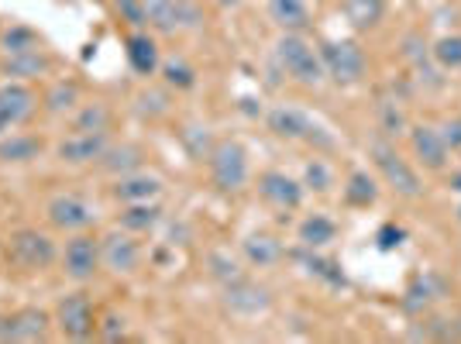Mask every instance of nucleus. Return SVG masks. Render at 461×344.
I'll return each instance as SVG.
<instances>
[{
    "label": "nucleus",
    "mask_w": 461,
    "mask_h": 344,
    "mask_svg": "<svg viewBox=\"0 0 461 344\" xmlns=\"http://www.w3.org/2000/svg\"><path fill=\"white\" fill-rule=\"evenodd\" d=\"M276 62L300 86H320L327 79L324 62H320V52L303 35H296V31H283L279 35V42H276Z\"/></svg>",
    "instance_id": "1"
},
{
    "label": "nucleus",
    "mask_w": 461,
    "mask_h": 344,
    "mask_svg": "<svg viewBox=\"0 0 461 344\" xmlns=\"http://www.w3.org/2000/svg\"><path fill=\"white\" fill-rule=\"evenodd\" d=\"M207 162H210V179L220 193H242L248 186L251 166H248V152L238 142H218Z\"/></svg>",
    "instance_id": "2"
},
{
    "label": "nucleus",
    "mask_w": 461,
    "mask_h": 344,
    "mask_svg": "<svg viewBox=\"0 0 461 344\" xmlns=\"http://www.w3.org/2000/svg\"><path fill=\"white\" fill-rule=\"evenodd\" d=\"M320 62L324 73L331 76L338 86H351L365 76V52L355 42H320Z\"/></svg>",
    "instance_id": "3"
},
{
    "label": "nucleus",
    "mask_w": 461,
    "mask_h": 344,
    "mask_svg": "<svg viewBox=\"0 0 461 344\" xmlns=\"http://www.w3.org/2000/svg\"><path fill=\"white\" fill-rule=\"evenodd\" d=\"M372 159H375V166H379V172H383V179H386V186H392L399 197H420L424 193V186H420V176H416V169H413L410 162L396 152L392 145H386V142H375L372 145Z\"/></svg>",
    "instance_id": "4"
},
{
    "label": "nucleus",
    "mask_w": 461,
    "mask_h": 344,
    "mask_svg": "<svg viewBox=\"0 0 461 344\" xmlns=\"http://www.w3.org/2000/svg\"><path fill=\"white\" fill-rule=\"evenodd\" d=\"M11 262L25 272H45L55 262V245L49 234H42L35 227H21L11 238Z\"/></svg>",
    "instance_id": "5"
},
{
    "label": "nucleus",
    "mask_w": 461,
    "mask_h": 344,
    "mask_svg": "<svg viewBox=\"0 0 461 344\" xmlns=\"http://www.w3.org/2000/svg\"><path fill=\"white\" fill-rule=\"evenodd\" d=\"M145 4V21L148 28L162 31V35H176L186 28H200V11L190 0H142Z\"/></svg>",
    "instance_id": "6"
},
{
    "label": "nucleus",
    "mask_w": 461,
    "mask_h": 344,
    "mask_svg": "<svg viewBox=\"0 0 461 344\" xmlns=\"http://www.w3.org/2000/svg\"><path fill=\"white\" fill-rule=\"evenodd\" d=\"M55 324H59V331H62L66 338H73V341L94 338V331H97V314H94L90 296L86 293L62 296L59 307H55Z\"/></svg>",
    "instance_id": "7"
},
{
    "label": "nucleus",
    "mask_w": 461,
    "mask_h": 344,
    "mask_svg": "<svg viewBox=\"0 0 461 344\" xmlns=\"http://www.w3.org/2000/svg\"><path fill=\"white\" fill-rule=\"evenodd\" d=\"M103 266V258H100V242L94 234H83V231H76L73 242H66V251H62V272L76 279V283H86V279H94Z\"/></svg>",
    "instance_id": "8"
},
{
    "label": "nucleus",
    "mask_w": 461,
    "mask_h": 344,
    "mask_svg": "<svg viewBox=\"0 0 461 344\" xmlns=\"http://www.w3.org/2000/svg\"><path fill=\"white\" fill-rule=\"evenodd\" d=\"M45 214H49L52 227H59V231H86L90 224L97 221L94 203L76 197V193H59V197H52Z\"/></svg>",
    "instance_id": "9"
},
{
    "label": "nucleus",
    "mask_w": 461,
    "mask_h": 344,
    "mask_svg": "<svg viewBox=\"0 0 461 344\" xmlns=\"http://www.w3.org/2000/svg\"><path fill=\"white\" fill-rule=\"evenodd\" d=\"M410 148H413V159L431 172L444 169L448 166V155H451L440 127H434V124H416V127H410Z\"/></svg>",
    "instance_id": "10"
},
{
    "label": "nucleus",
    "mask_w": 461,
    "mask_h": 344,
    "mask_svg": "<svg viewBox=\"0 0 461 344\" xmlns=\"http://www.w3.org/2000/svg\"><path fill=\"white\" fill-rule=\"evenodd\" d=\"M224 303L231 307V314H238V317H259V314H266L268 310V293L259 286V283H251V279H235V283H227L224 286Z\"/></svg>",
    "instance_id": "11"
},
{
    "label": "nucleus",
    "mask_w": 461,
    "mask_h": 344,
    "mask_svg": "<svg viewBox=\"0 0 461 344\" xmlns=\"http://www.w3.org/2000/svg\"><path fill=\"white\" fill-rule=\"evenodd\" d=\"M107 131H73L62 145H59V159L66 166H86V162H100L107 152Z\"/></svg>",
    "instance_id": "12"
},
{
    "label": "nucleus",
    "mask_w": 461,
    "mask_h": 344,
    "mask_svg": "<svg viewBox=\"0 0 461 344\" xmlns=\"http://www.w3.org/2000/svg\"><path fill=\"white\" fill-rule=\"evenodd\" d=\"M259 193H262L266 203L279 207V210H296L303 203V183H296L286 172L268 169L259 176Z\"/></svg>",
    "instance_id": "13"
},
{
    "label": "nucleus",
    "mask_w": 461,
    "mask_h": 344,
    "mask_svg": "<svg viewBox=\"0 0 461 344\" xmlns=\"http://www.w3.org/2000/svg\"><path fill=\"white\" fill-rule=\"evenodd\" d=\"M100 258H103V266L111 272L131 275V272H138V266H142V248L131 242V234L114 231V234H107L100 242Z\"/></svg>",
    "instance_id": "14"
},
{
    "label": "nucleus",
    "mask_w": 461,
    "mask_h": 344,
    "mask_svg": "<svg viewBox=\"0 0 461 344\" xmlns=\"http://www.w3.org/2000/svg\"><path fill=\"white\" fill-rule=\"evenodd\" d=\"M268 127H272L279 138H290V142H310L317 131H320V127L310 121V114H303V111H296V107H276V111H268Z\"/></svg>",
    "instance_id": "15"
},
{
    "label": "nucleus",
    "mask_w": 461,
    "mask_h": 344,
    "mask_svg": "<svg viewBox=\"0 0 461 344\" xmlns=\"http://www.w3.org/2000/svg\"><path fill=\"white\" fill-rule=\"evenodd\" d=\"M124 55H128V66L138 76H155L159 66H162V55H159V45L148 31H131L128 42H124Z\"/></svg>",
    "instance_id": "16"
},
{
    "label": "nucleus",
    "mask_w": 461,
    "mask_h": 344,
    "mask_svg": "<svg viewBox=\"0 0 461 344\" xmlns=\"http://www.w3.org/2000/svg\"><path fill=\"white\" fill-rule=\"evenodd\" d=\"M49 331V314L42 310H18L0 324V338L7 341H42Z\"/></svg>",
    "instance_id": "17"
},
{
    "label": "nucleus",
    "mask_w": 461,
    "mask_h": 344,
    "mask_svg": "<svg viewBox=\"0 0 461 344\" xmlns=\"http://www.w3.org/2000/svg\"><path fill=\"white\" fill-rule=\"evenodd\" d=\"M35 107H38V100L28 86H21V83H4L0 86V118L7 121V127L25 124L35 114Z\"/></svg>",
    "instance_id": "18"
},
{
    "label": "nucleus",
    "mask_w": 461,
    "mask_h": 344,
    "mask_svg": "<svg viewBox=\"0 0 461 344\" xmlns=\"http://www.w3.org/2000/svg\"><path fill=\"white\" fill-rule=\"evenodd\" d=\"M159 193H162V179L152 172H128L114 186V197L121 203H148V200H159Z\"/></svg>",
    "instance_id": "19"
},
{
    "label": "nucleus",
    "mask_w": 461,
    "mask_h": 344,
    "mask_svg": "<svg viewBox=\"0 0 461 344\" xmlns=\"http://www.w3.org/2000/svg\"><path fill=\"white\" fill-rule=\"evenodd\" d=\"M268 18L283 31L303 35L310 28V4L307 0H268Z\"/></svg>",
    "instance_id": "20"
},
{
    "label": "nucleus",
    "mask_w": 461,
    "mask_h": 344,
    "mask_svg": "<svg viewBox=\"0 0 461 344\" xmlns=\"http://www.w3.org/2000/svg\"><path fill=\"white\" fill-rule=\"evenodd\" d=\"M159 221H162V207L155 200H148V203H124L121 227L128 234H148Z\"/></svg>",
    "instance_id": "21"
},
{
    "label": "nucleus",
    "mask_w": 461,
    "mask_h": 344,
    "mask_svg": "<svg viewBox=\"0 0 461 344\" xmlns=\"http://www.w3.org/2000/svg\"><path fill=\"white\" fill-rule=\"evenodd\" d=\"M283 245L272 238V234H251L248 242H244V258L251 262V266H259V269H268V266H276V262H283Z\"/></svg>",
    "instance_id": "22"
},
{
    "label": "nucleus",
    "mask_w": 461,
    "mask_h": 344,
    "mask_svg": "<svg viewBox=\"0 0 461 344\" xmlns=\"http://www.w3.org/2000/svg\"><path fill=\"white\" fill-rule=\"evenodd\" d=\"M344 14H348L351 28L368 31L386 18V0H344Z\"/></svg>",
    "instance_id": "23"
},
{
    "label": "nucleus",
    "mask_w": 461,
    "mask_h": 344,
    "mask_svg": "<svg viewBox=\"0 0 461 344\" xmlns=\"http://www.w3.org/2000/svg\"><path fill=\"white\" fill-rule=\"evenodd\" d=\"M338 238V224L324 214H310L307 221L300 224V242L307 248H324Z\"/></svg>",
    "instance_id": "24"
},
{
    "label": "nucleus",
    "mask_w": 461,
    "mask_h": 344,
    "mask_svg": "<svg viewBox=\"0 0 461 344\" xmlns=\"http://www.w3.org/2000/svg\"><path fill=\"white\" fill-rule=\"evenodd\" d=\"M42 155V142L38 138H31V135H11V138H4L0 142V162H31V159H38Z\"/></svg>",
    "instance_id": "25"
},
{
    "label": "nucleus",
    "mask_w": 461,
    "mask_h": 344,
    "mask_svg": "<svg viewBox=\"0 0 461 344\" xmlns=\"http://www.w3.org/2000/svg\"><path fill=\"white\" fill-rule=\"evenodd\" d=\"M375 197H379V186H375V179H372L368 172H351V176H348L344 200H348L351 207H372Z\"/></svg>",
    "instance_id": "26"
},
{
    "label": "nucleus",
    "mask_w": 461,
    "mask_h": 344,
    "mask_svg": "<svg viewBox=\"0 0 461 344\" xmlns=\"http://www.w3.org/2000/svg\"><path fill=\"white\" fill-rule=\"evenodd\" d=\"M100 162H103V169L107 172H121V176H128V172H138V166H142V152L135 145L107 148Z\"/></svg>",
    "instance_id": "27"
},
{
    "label": "nucleus",
    "mask_w": 461,
    "mask_h": 344,
    "mask_svg": "<svg viewBox=\"0 0 461 344\" xmlns=\"http://www.w3.org/2000/svg\"><path fill=\"white\" fill-rule=\"evenodd\" d=\"M7 76H38V73H49V55H42L38 49L31 52H18L7 59Z\"/></svg>",
    "instance_id": "28"
},
{
    "label": "nucleus",
    "mask_w": 461,
    "mask_h": 344,
    "mask_svg": "<svg viewBox=\"0 0 461 344\" xmlns=\"http://www.w3.org/2000/svg\"><path fill=\"white\" fill-rule=\"evenodd\" d=\"M379 131L386 138H399L403 131H410V121H407V114H403V107L396 100H383L379 103Z\"/></svg>",
    "instance_id": "29"
},
{
    "label": "nucleus",
    "mask_w": 461,
    "mask_h": 344,
    "mask_svg": "<svg viewBox=\"0 0 461 344\" xmlns=\"http://www.w3.org/2000/svg\"><path fill=\"white\" fill-rule=\"evenodd\" d=\"M159 70H162V76H166V83L176 86V90H193L196 86V70L186 62V59H179V55L166 59Z\"/></svg>",
    "instance_id": "30"
},
{
    "label": "nucleus",
    "mask_w": 461,
    "mask_h": 344,
    "mask_svg": "<svg viewBox=\"0 0 461 344\" xmlns=\"http://www.w3.org/2000/svg\"><path fill=\"white\" fill-rule=\"evenodd\" d=\"M431 55H434V62L440 70H461V35H444V38H437Z\"/></svg>",
    "instance_id": "31"
},
{
    "label": "nucleus",
    "mask_w": 461,
    "mask_h": 344,
    "mask_svg": "<svg viewBox=\"0 0 461 344\" xmlns=\"http://www.w3.org/2000/svg\"><path fill=\"white\" fill-rule=\"evenodd\" d=\"M334 186V172L331 166L324 162V159H314V162H307V169H303V190H314V193H327Z\"/></svg>",
    "instance_id": "32"
},
{
    "label": "nucleus",
    "mask_w": 461,
    "mask_h": 344,
    "mask_svg": "<svg viewBox=\"0 0 461 344\" xmlns=\"http://www.w3.org/2000/svg\"><path fill=\"white\" fill-rule=\"evenodd\" d=\"M76 100H79V90H76L73 83H59L49 97H45V107H49L52 114H62V111L76 107Z\"/></svg>",
    "instance_id": "33"
},
{
    "label": "nucleus",
    "mask_w": 461,
    "mask_h": 344,
    "mask_svg": "<svg viewBox=\"0 0 461 344\" xmlns=\"http://www.w3.org/2000/svg\"><path fill=\"white\" fill-rule=\"evenodd\" d=\"M307 272L317 275V279H324V283H331V286H344V272L338 269V262H331V258H307Z\"/></svg>",
    "instance_id": "34"
},
{
    "label": "nucleus",
    "mask_w": 461,
    "mask_h": 344,
    "mask_svg": "<svg viewBox=\"0 0 461 344\" xmlns=\"http://www.w3.org/2000/svg\"><path fill=\"white\" fill-rule=\"evenodd\" d=\"M107 121H111L107 107H103V103H90V107L76 118V131H107Z\"/></svg>",
    "instance_id": "35"
},
{
    "label": "nucleus",
    "mask_w": 461,
    "mask_h": 344,
    "mask_svg": "<svg viewBox=\"0 0 461 344\" xmlns=\"http://www.w3.org/2000/svg\"><path fill=\"white\" fill-rule=\"evenodd\" d=\"M114 11H118V14H121V21H128V25L135 28V31L148 28L145 4H142V0H114Z\"/></svg>",
    "instance_id": "36"
},
{
    "label": "nucleus",
    "mask_w": 461,
    "mask_h": 344,
    "mask_svg": "<svg viewBox=\"0 0 461 344\" xmlns=\"http://www.w3.org/2000/svg\"><path fill=\"white\" fill-rule=\"evenodd\" d=\"M210 266H214V269H210V272H214V279H220L224 286L244 275V272L238 269V262H235L231 255H224V251H214V255H210Z\"/></svg>",
    "instance_id": "37"
},
{
    "label": "nucleus",
    "mask_w": 461,
    "mask_h": 344,
    "mask_svg": "<svg viewBox=\"0 0 461 344\" xmlns=\"http://www.w3.org/2000/svg\"><path fill=\"white\" fill-rule=\"evenodd\" d=\"M4 45H7L11 55H18V52L38 49V38H35V31H28V28H14V31L4 35Z\"/></svg>",
    "instance_id": "38"
},
{
    "label": "nucleus",
    "mask_w": 461,
    "mask_h": 344,
    "mask_svg": "<svg viewBox=\"0 0 461 344\" xmlns=\"http://www.w3.org/2000/svg\"><path fill=\"white\" fill-rule=\"evenodd\" d=\"M440 135H444V142L451 152H461V118H451V121L440 127Z\"/></svg>",
    "instance_id": "39"
},
{
    "label": "nucleus",
    "mask_w": 461,
    "mask_h": 344,
    "mask_svg": "<svg viewBox=\"0 0 461 344\" xmlns=\"http://www.w3.org/2000/svg\"><path fill=\"white\" fill-rule=\"evenodd\" d=\"M399 242H403V231H399V227H392V224H386V227L379 231V248H383V251H389V248H396Z\"/></svg>",
    "instance_id": "40"
},
{
    "label": "nucleus",
    "mask_w": 461,
    "mask_h": 344,
    "mask_svg": "<svg viewBox=\"0 0 461 344\" xmlns=\"http://www.w3.org/2000/svg\"><path fill=\"white\" fill-rule=\"evenodd\" d=\"M107 324H111V327H107V338H121V334H124V320L107 317Z\"/></svg>",
    "instance_id": "41"
},
{
    "label": "nucleus",
    "mask_w": 461,
    "mask_h": 344,
    "mask_svg": "<svg viewBox=\"0 0 461 344\" xmlns=\"http://www.w3.org/2000/svg\"><path fill=\"white\" fill-rule=\"evenodd\" d=\"M451 190H458V193H461V169L451 172Z\"/></svg>",
    "instance_id": "42"
},
{
    "label": "nucleus",
    "mask_w": 461,
    "mask_h": 344,
    "mask_svg": "<svg viewBox=\"0 0 461 344\" xmlns=\"http://www.w3.org/2000/svg\"><path fill=\"white\" fill-rule=\"evenodd\" d=\"M220 7H238V4H242V0H218Z\"/></svg>",
    "instance_id": "43"
},
{
    "label": "nucleus",
    "mask_w": 461,
    "mask_h": 344,
    "mask_svg": "<svg viewBox=\"0 0 461 344\" xmlns=\"http://www.w3.org/2000/svg\"><path fill=\"white\" fill-rule=\"evenodd\" d=\"M4 131H7V121H4V118H0V135H4Z\"/></svg>",
    "instance_id": "44"
},
{
    "label": "nucleus",
    "mask_w": 461,
    "mask_h": 344,
    "mask_svg": "<svg viewBox=\"0 0 461 344\" xmlns=\"http://www.w3.org/2000/svg\"><path fill=\"white\" fill-rule=\"evenodd\" d=\"M455 214H458V224H461V203H458V210H455Z\"/></svg>",
    "instance_id": "45"
}]
</instances>
